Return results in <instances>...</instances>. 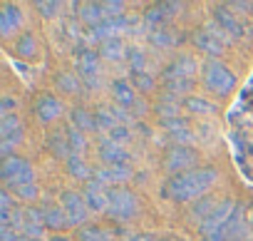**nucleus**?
Returning <instances> with one entry per match:
<instances>
[{
	"label": "nucleus",
	"instance_id": "obj_1",
	"mask_svg": "<svg viewBox=\"0 0 253 241\" xmlns=\"http://www.w3.org/2000/svg\"><path fill=\"white\" fill-rule=\"evenodd\" d=\"M218 179V172L213 167H196L186 174H174L164 192L169 199L174 201H191V199H201Z\"/></svg>",
	"mask_w": 253,
	"mask_h": 241
},
{
	"label": "nucleus",
	"instance_id": "obj_2",
	"mask_svg": "<svg viewBox=\"0 0 253 241\" xmlns=\"http://www.w3.org/2000/svg\"><path fill=\"white\" fill-rule=\"evenodd\" d=\"M107 201H109L107 214H109L112 219H117V221H129V219H134L137 211H139L137 196H134L129 189H122V187L107 189Z\"/></svg>",
	"mask_w": 253,
	"mask_h": 241
},
{
	"label": "nucleus",
	"instance_id": "obj_3",
	"mask_svg": "<svg viewBox=\"0 0 253 241\" xmlns=\"http://www.w3.org/2000/svg\"><path fill=\"white\" fill-rule=\"evenodd\" d=\"M204 82H206V87L211 92H218V95H228L236 87L233 72L218 60H209L204 65Z\"/></svg>",
	"mask_w": 253,
	"mask_h": 241
},
{
	"label": "nucleus",
	"instance_id": "obj_4",
	"mask_svg": "<svg viewBox=\"0 0 253 241\" xmlns=\"http://www.w3.org/2000/svg\"><path fill=\"white\" fill-rule=\"evenodd\" d=\"M0 177H3L5 184H10L13 189L15 187H23V184H33V164L23 157H8L3 159V164H0Z\"/></svg>",
	"mask_w": 253,
	"mask_h": 241
},
{
	"label": "nucleus",
	"instance_id": "obj_5",
	"mask_svg": "<svg viewBox=\"0 0 253 241\" xmlns=\"http://www.w3.org/2000/svg\"><path fill=\"white\" fill-rule=\"evenodd\" d=\"M196 162H199V154L194 152V147H184V145H174L169 147L167 157H164V167L167 172H174V174H186L191 169H196Z\"/></svg>",
	"mask_w": 253,
	"mask_h": 241
},
{
	"label": "nucleus",
	"instance_id": "obj_6",
	"mask_svg": "<svg viewBox=\"0 0 253 241\" xmlns=\"http://www.w3.org/2000/svg\"><path fill=\"white\" fill-rule=\"evenodd\" d=\"M231 43V38L216 25V28H209V30H196L194 33V45L206 52L209 57H218L223 52V45Z\"/></svg>",
	"mask_w": 253,
	"mask_h": 241
},
{
	"label": "nucleus",
	"instance_id": "obj_7",
	"mask_svg": "<svg viewBox=\"0 0 253 241\" xmlns=\"http://www.w3.org/2000/svg\"><path fill=\"white\" fill-rule=\"evenodd\" d=\"M60 206H62L65 214H67V224L82 229V224L87 221V214H89V206H87L84 196H82L80 192H62Z\"/></svg>",
	"mask_w": 253,
	"mask_h": 241
},
{
	"label": "nucleus",
	"instance_id": "obj_8",
	"mask_svg": "<svg viewBox=\"0 0 253 241\" xmlns=\"http://www.w3.org/2000/svg\"><path fill=\"white\" fill-rule=\"evenodd\" d=\"M233 211H236V204H233L231 199L218 201V204H216V209L211 211V216H209V219H204V221L199 224L201 236H209V234H213V231H223V229H226V224H228V219L233 216Z\"/></svg>",
	"mask_w": 253,
	"mask_h": 241
},
{
	"label": "nucleus",
	"instance_id": "obj_9",
	"mask_svg": "<svg viewBox=\"0 0 253 241\" xmlns=\"http://www.w3.org/2000/svg\"><path fill=\"white\" fill-rule=\"evenodd\" d=\"M82 196H84L89 211H107V206H109V201H107V189H104V184H102L99 179H94V177L84 184Z\"/></svg>",
	"mask_w": 253,
	"mask_h": 241
},
{
	"label": "nucleus",
	"instance_id": "obj_10",
	"mask_svg": "<svg viewBox=\"0 0 253 241\" xmlns=\"http://www.w3.org/2000/svg\"><path fill=\"white\" fill-rule=\"evenodd\" d=\"M97 154H99V159H102L107 167H112V164H126V162H129V154H126L124 145H117V142H112L109 137L99 142Z\"/></svg>",
	"mask_w": 253,
	"mask_h": 241
},
{
	"label": "nucleus",
	"instance_id": "obj_11",
	"mask_svg": "<svg viewBox=\"0 0 253 241\" xmlns=\"http://www.w3.org/2000/svg\"><path fill=\"white\" fill-rule=\"evenodd\" d=\"M196 70H199L196 60L189 57V55H181V57H176L174 62H169V65L164 67V82H167V80H176V77L194 80V72H196Z\"/></svg>",
	"mask_w": 253,
	"mask_h": 241
},
{
	"label": "nucleus",
	"instance_id": "obj_12",
	"mask_svg": "<svg viewBox=\"0 0 253 241\" xmlns=\"http://www.w3.org/2000/svg\"><path fill=\"white\" fill-rule=\"evenodd\" d=\"M0 142H8L10 147H18L23 142V122L18 114H8L0 119Z\"/></svg>",
	"mask_w": 253,
	"mask_h": 241
},
{
	"label": "nucleus",
	"instance_id": "obj_13",
	"mask_svg": "<svg viewBox=\"0 0 253 241\" xmlns=\"http://www.w3.org/2000/svg\"><path fill=\"white\" fill-rule=\"evenodd\" d=\"M60 114H62V102H60L57 97L45 95V97H40V99L35 102V117L40 119L42 125L55 122V119H57Z\"/></svg>",
	"mask_w": 253,
	"mask_h": 241
},
{
	"label": "nucleus",
	"instance_id": "obj_14",
	"mask_svg": "<svg viewBox=\"0 0 253 241\" xmlns=\"http://www.w3.org/2000/svg\"><path fill=\"white\" fill-rule=\"evenodd\" d=\"M102 184H124V182H129L132 179V164L126 162V164H112V167H104L97 172V177Z\"/></svg>",
	"mask_w": 253,
	"mask_h": 241
},
{
	"label": "nucleus",
	"instance_id": "obj_15",
	"mask_svg": "<svg viewBox=\"0 0 253 241\" xmlns=\"http://www.w3.org/2000/svg\"><path fill=\"white\" fill-rule=\"evenodd\" d=\"M20 25H23V13H20V8H15L13 3L3 5V10H0V35L10 38L15 30H20Z\"/></svg>",
	"mask_w": 253,
	"mask_h": 241
},
{
	"label": "nucleus",
	"instance_id": "obj_16",
	"mask_svg": "<svg viewBox=\"0 0 253 241\" xmlns=\"http://www.w3.org/2000/svg\"><path fill=\"white\" fill-rule=\"evenodd\" d=\"M213 20H216V25L228 35V38H238L241 35V23H238V18H236V13H231V8H226V5H218L216 10H213Z\"/></svg>",
	"mask_w": 253,
	"mask_h": 241
},
{
	"label": "nucleus",
	"instance_id": "obj_17",
	"mask_svg": "<svg viewBox=\"0 0 253 241\" xmlns=\"http://www.w3.org/2000/svg\"><path fill=\"white\" fill-rule=\"evenodd\" d=\"M75 62H77V70H80V77L84 80V77H97L99 72V57H97V52L94 50H80L77 55H75Z\"/></svg>",
	"mask_w": 253,
	"mask_h": 241
},
{
	"label": "nucleus",
	"instance_id": "obj_18",
	"mask_svg": "<svg viewBox=\"0 0 253 241\" xmlns=\"http://www.w3.org/2000/svg\"><path fill=\"white\" fill-rule=\"evenodd\" d=\"M112 97H114V102L119 104V107H132V104H137V95H134V87H132V82H126V80H114L112 82Z\"/></svg>",
	"mask_w": 253,
	"mask_h": 241
},
{
	"label": "nucleus",
	"instance_id": "obj_19",
	"mask_svg": "<svg viewBox=\"0 0 253 241\" xmlns=\"http://www.w3.org/2000/svg\"><path fill=\"white\" fill-rule=\"evenodd\" d=\"M77 10H80V18H82L89 28L99 25V23L107 18V13H104V5H102V3H82V5H77Z\"/></svg>",
	"mask_w": 253,
	"mask_h": 241
},
{
	"label": "nucleus",
	"instance_id": "obj_20",
	"mask_svg": "<svg viewBox=\"0 0 253 241\" xmlns=\"http://www.w3.org/2000/svg\"><path fill=\"white\" fill-rule=\"evenodd\" d=\"M67 172H70L72 179H80V182H84V184L92 179V169H89V164H87L80 154H72V157L67 159Z\"/></svg>",
	"mask_w": 253,
	"mask_h": 241
},
{
	"label": "nucleus",
	"instance_id": "obj_21",
	"mask_svg": "<svg viewBox=\"0 0 253 241\" xmlns=\"http://www.w3.org/2000/svg\"><path fill=\"white\" fill-rule=\"evenodd\" d=\"M70 122H72V127L80 130V132H89V130H94V117H92L84 107H75V109L70 112Z\"/></svg>",
	"mask_w": 253,
	"mask_h": 241
},
{
	"label": "nucleus",
	"instance_id": "obj_22",
	"mask_svg": "<svg viewBox=\"0 0 253 241\" xmlns=\"http://www.w3.org/2000/svg\"><path fill=\"white\" fill-rule=\"evenodd\" d=\"M47 147H50L52 157H57V159H70V157H72V149H70L67 135H60V132H55V135L47 140Z\"/></svg>",
	"mask_w": 253,
	"mask_h": 241
},
{
	"label": "nucleus",
	"instance_id": "obj_23",
	"mask_svg": "<svg viewBox=\"0 0 253 241\" xmlns=\"http://www.w3.org/2000/svg\"><path fill=\"white\" fill-rule=\"evenodd\" d=\"M99 55L107 60H122V57H126V48L119 38H112V40H104L99 45Z\"/></svg>",
	"mask_w": 253,
	"mask_h": 241
},
{
	"label": "nucleus",
	"instance_id": "obj_24",
	"mask_svg": "<svg viewBox=\"0 0 253 241\" xmlns=\"http://www.w3.org/2000/svg\"><path fill=\"white\" fill-rule=\"evenodd\" d=\"M184 109L191 112V114H213V112H216V104L209 102V99H204V97L191 95V97L184 99Z\"/></svg>",
	"mask_w": 253,
	"mask_h": 241
},
{
	"label": "nucleus",
	"instance_id": "obj_25",
	"mask_svg": "<svg viewBox=\"0 0 253 241\" xmlns=\"http://www.w3.org/2000/svg\"><path fill=\"white\" fill-rule=\"evenodd\" d=\"M154 109H157V114H159L162 122H164V119H176V117H179V97L167 95Z\"/></svg>",
	"mask_w": 253,
	"mask_h": 241
},
{
	"label": "nucleus",
	"instance_id": "obj_26",
	"mask_svg": "<svg viewBox=\"0 0 253 241\" xmlns=\"http://www.w3.org/2000/svg\"><path fill=\"white\" fill-rule=\"evenodd\" d=\"M55 85H57V90L65 92V95H77L80 87H82V80H80L77 75H72V72H60V75L55 77Z\"/></svg>",
	"mask_w": 253,
	"mask_h": 241
},
{
	"label": "nucleus",
	"instance_id": "obj_27",
	"mask_svg": "<svg viewBox=\"0 0 253 241\" xmlns=\"http://www.w3.org/2000/svg\"><path fill=\"white\" fill-rule=\"evenodd\" d=\"M15 52L20 57H35L38 55V40H35V35L33 33H23L18 38V43H15Z\"/></svg>",
	"mask_w": 253,
	"mask_h": 241
},
{
	"label": "nucleus",
	"instance_id": "obj_28",
	"mask_svg": "<svg viewBox=\"0 0 253 241\" xmlns=\"http://www.w3.org/2000/svg\"><path fill=\"white\" fill-rule=\"evenodd\" d=\"M45 226L47 229H62L67 226V214L62 206H47L45 209Z\"/></svg>",
	"mask_w": 253,
	"mask_h": 241
},
{
	"label": "nucleus",
	"instance_id": "obj_29",
	"mask_svg": "<svg viewBox=\"0 0 253 241\" xmlns=\"http://www.w3.org/2000/svg\"><path fill=\"white\" fill-rule=\"evenodd\" d=\"M117 125H119V122H117V117L112 114V109H97V112H94V130H99V132H112Z\"/></svg>",
	"mask_w": 253,
	"mask_h": 241
},
{
	"label": "nucleus",
	"instance_id": "obj_30",
	"mask_svg": "<svg viewBox=\"0 0 253 241\" xmlns=\"http://www.w3.org/2000/svg\"><path fill=\"white\" fill-rule=\"evenodd\" d=\"M164 90H167V95L179 97V95H186V92H191V90H194V80H186V77L167 80V82H164Z\"/></svg>",
	"mask_w": 253,
	"mask_h": 241
},
{
	"label": "nucleus",
	"instance_id": "obj_31",
	"mask_svg": "<svg viewBox=\"0 0 253 241\" xmlns=\"http://www.w3.org/2000/svg\"><path fill=\"white\" fill-rule=\"evenodd\" d=\"M213 209H216V201H213L211 196H201V199H196V204H194V209H191V216L199 219V224H201L204 219L211 216Z\"/></svg>",
	"mask_w": 253,
	"mask_h": 241
},
{
	"label": "nucleus",
	"instance_id": "obj_32",
	"mask_svg": "<svg viewBox=\"0 0 253 241\" xmlns=\"http://www.w3.org/2000/svg\"><path fill=\"white\" fill-rule=\"evenodd\" d=\"M77 241H112V236L99 226H82L77 231Z\"/></svg>",
	"mask_w": 253,
	"mask_h": 241
},
{
	"label": "nucleus",
	"instance_id": "obj_33",
	"mask_svg": "<svg viewBox=\"0 0 253 241\" xmlns=\"http://www.w3.org/2000/svg\"><path fill=\"white\" fill-rule=\"evenodd\" d=\"M132 87L139 90V92H152L157 87V80L149 72H134L132 75Z\"/></svg>",
	"mask_w": 253,
	"mask_h": 241
},
{
	"label": "nucleus",
	"instance_id": "obj_34",
	"mask_svg": "<svg viewBox=\"0 0 253 241\" xmlns=\"http://www.w3.org/2000/svg\"><path fill=\"white\" fill-rule=\"evenodd\" d=\"M67 142H70V149H72V154H80V152H84L87 149V140H84V132H80V130H75V127H70L67 132Z\"/></svg>",
	"mask_w": 253,
	"mask_h": 241
},
{
	"label": "nucleus",
	"instance_id": "obj_35",
	"mask_svg": "<svg viewBox=\"0 0 253 241\" xmlns=\"http://www.w3.org/2000/svg\"><path fill=\"white\" fill-rule=\"evenodd\" d=\"M149 40H152V45H157V48H171V45L176 43V38H174L169 30H162V28L152 30Z\"/></svg>",
	"mask_w": 253,
	"mask_h": 241
},
{
	"label": "nucleus",
	"instance_id": "obj_36",
	"mask_svg": "<svg viewBox=\"0 0 253 241\" xmlns=\"http://www.w3.org/2000/svg\"><path fill=\"white\" fill-rule=\"evenodd\" d=\"M126 62H129V67L134 70V72H144V52L139 50V48H129L126 50Z\"/></svg>",
	"mask_w": 253,
	"mask_h": 241
},
{
	"label": "nucleus",
	"instance_id": "obj_37",
	"mask_svg": "<svg viewBox=\"0 0 253 241\" xmlns=\"http://www.w3.org/2000/svg\"><path fill=\"white\" fill-rule=\"evenodd\" d=\"M38 13L42 18H55L60 10H62V3H55V0H40V3H35Z\"/></svg>",
	"mask_w": 253,
	"mask_h": 241
},
{
	"label": "nucleus",
	"instance_id": "obj_38",
	"mask_svg": "<svg viewBox=\"0 0 253 241\" xmlns=\"http://www.w3.org/2000/svg\"><path fill=\"white\" fill-rule=\"evenodd\" d=\"M13 192H15L18 199H25V201H35L38 194H40V189H38L35 184H23V187H15Z\"/></svg>",
	"mask_w": 253,
	"mask_h": 241
},
{
	"label": "nucleus",
	"instance_id": "obj_39",
	"mask_svg": "<svg viewBox=\"0 0 253 241\" xmlns=\"http://www.w3.org/2000/svg\"><path fill=\"white\" fill-rule=\"evenodd\" d=\"M104 13H107V18H122L124 15V3L122 0H104Z\"/></svg>",
	"mask_w": 253,
	"mask_h": 241
},
{
	"label": "nucleus",
	"instance_id": "obj_40",
	"mask_svg": "<svg viewBox=\"0 0 253 241\" xmlns=\"http://www.w3.org/2000/svg\"><path fill=\"white\" fill-rule=\"evenodd\" d=\"M129 137H132V132L126 130V125H117V127L109 132V140H112V142H117V145L129 142Z\"/></svg>",
	"mask_w": 253,
	"mask_h": 241
},
{
	"label": "nucleus",
	"instance_id": "obj_41",
	"mask_svg": "<svg viewBox=\"0 0 253 241\" xmlns=\"http://www.w3.org/2000/svg\"><path fill=\"white\" fill-rule=\"evenodd\" d=\"M162 18H164V10H162V5H154V8H149V10H147V15H144V23H147L149 28H154V30H157V25L162 23Z\"/></svg>",
	"mask_w": 253,
	"mask_h": 241
},
{
	"label": "nucleus",
	"instance_id": "obj_42",
	"mask_svg": "<svg viewBox=\"0 0 253 241\" xmlns=\"http://www.w3.org/2000/svg\"><path fill=\"white\" fill-rule=\"evenodd\" d=\"M162 127H164V130H169V135H171V132L186 130L189 125H186V119H184V117H176V119H164V122H162Z\"/></svg>",
	"mask_w": 253,
	"mask_h": 241
},
{
	"label": "nucleus",
	"instance_id": "obj_43",
	"mask_svg": "<svg viewBox=\"0 0 253 241\" xmlns=\"http://www.w3.org/2000/svg\"><path fill=\"white\" fill-rule=\"evenodd\" d=\"M20 234L13 226H0V241H18Z\"/></svg>",
	"mask_w": 253,
	"mask_h": 241
},
{
	"label": "nucleus",
	"instance_id": "obj_44",
	"mask_svg": "<svg viewBox=\"0 0 253 241\" xmlns=\"http://www.w3.org/2000/svg\"><path fill=\"white\" fill-rule=\"evenodd\" d=\"M18 107V102L13 99V97H3L0 99V112H3V117H8V114H13V109Z\"/></svg>",
	"mask_w": 253,
	"mask_h": 241
},
{
	"label": "nucleus",
	"instance_id": "obj_45",
	"mask_svg": "<svg viewBox=\"0 0 253 241\" xmlns=\"http://www.w3.org/2000/svg\"><path fill=\"white\" fill-rule=\"evenodd\" d=\"M184 5L181 3H162V10H164V15H174L176 10H181Z\"/></svg>",
	"mask_w": 253,
	"mask_h": 241
},
{
	"label": "nucleus",
	"instance_id": "obj_46",
	"mask_svg": "<svg viewBox=\"0 0 253 241\" xmlns=\"http://www.w3.org/2000/svg\"><path fill=\"white\" fill-rule=\"evenodd\" d=\"M201 241H228V236H226V231H213L209 236H201Z\"/></svg>",
	"mask_w": 253,
	"mask_h": 241
},
{
	"label": "nucleus",
	"instance_id": "obj_47",
	"mask_svg": "<svg viewBox=\"0 0 253 241\" xmlns=\"http://www.w3.org/2000/svg\"><path fill=\"white\" fill-rule=\"evenodd\" d=\"M10 204H13L10 194L8 192H0V209H10Z\"/></svg>",
	"mask_w": 253,
	"mask_h": 241
},
{
	"label": "nucleus",
	"instance_id": "obj_48",
	"mask_svg": "<svg viewBox=\"0 0 253 241\" xmlns=\"http://www.w3.org/2000/svg\"><path fill=\"white\" fill-rule=\"evenodd\" d=\"M231 8L233 10H241V13H248V10H253V3H233Z\"/></svg>",
	"mask_w": 253,
	"mask_h": 241
},
{
	"label": "nucleus",
	"instance_id": "obj_49",
	"mask_svg": "<svg viewBox=\"0 0 253 241\" xmlns=\"http://www.w3.org/2000/svg\"><path fill=\"white\" fill-rule=\"evenodd\" d=\"M126 241H157V239H152L149 234H134V236H129Z\"/></svg>",
	"mask_w": 253,
	"mask_h": 241
},
{
	"label": "nucleus",
	"instance_id": "obj_50",
	"mask_svg": "<svg viewBox=\"0 0 253 241\" xmlns=\"http://www.w3.org/2000/svg\"><path fill=\"white\" fill-rule=\"evenodd\" d=\"M50 241H72V239H67V236H60V234H55Z\"/></svg>",
	"mask_w": 253,
	"mask_h": 241
},
{
	"label": "nucleus",
	"instance_id": "obj_51",
	"mask_svg": "<svg viewBox=\"0 0 253 241\" xmlns=\"http://www.w3.org/2000/svg\"><path fill=\"white\" fill-rule=\"evenodd\" d=\"M18 241H42V239H30V236H23V234H20V239H18Z\"/></svg>",
	"mask_w": 253,
	"mask_h": 241
},
{
	"label": "nucleus",
	"instance_id": "obj_52",
	"mask_svg": "<svg viewBox=\"0 0 253 241\" xmlns=\"http://www.w3.org/2000/svg\"><path fill=\"white\" fill-rule=\"evenodd\" d=\"M157 241H176V239H157Z\"/></svg>",
	"mask_w": 253,
	"mask_h": 241
},
{
	"label": "nucleus",
	"instance_id": "obj_53",
	"mask_svg": "<svg viewBox=\"0 0 253 241\" xmlns=\"http://www.w3.org/2000/svg\"><path fill=\"white\" fill-rule=\"evenodd\" d=\"M251 234H253V221H251Z\"/></svg>",
	"mask_w": 253,
	"mask_h": 241
},
{
	"label": "nucleus",
	"instance_id": "obj_54",
	"mask_svg": "<svg viewBox=\"0 0 253 241\" xmlns=\"http://www.w3.org/2000/svg\"><path fill=\"white\" fill-rule=\"evenodd\" d=\"M236 241H246V239H236Z\"/></svg>",
	"mask_w": 253,
	"mask_h": 241
}]
</instances>
